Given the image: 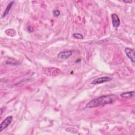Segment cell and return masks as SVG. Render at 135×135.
<instances>
[{
  "instance_id": "ba28073f",
  "label": "cell",
  "mask_w": 135,
  "mask_h": 135,
  "mask_svg": "<svg viewBox=\"0 0 135 135\" xmlns=\"http://www.w3.org/2000/svg\"><path fill=\"white\" fill-rule=\"evenodd\" d=\"M134 94V91H129V92H123L120 94V97L123 98H129L132 97Z\"/></svg>"
},
{
  "instance_id": "5b68a950",
  "label": "cell",
  "mask_w": 135,
  "mask_h": 135,
  "mask_svg": "<svg viewBox=\"0 0 135 135\" xmlns=\"http://www.w3.org/2000/svg\"><path fill=\"white\" fill-rule=\"evenodd\" d=\"M72 53L73 52L71 50L62 51L57 54V57L62 60L68 59L72 55Z\"/></svg>"
},
{
  "instance_id": "7a4b0ae2",
  "label": "cell",
  "mask_w": 135,
  "mask_h": 135,
  "mask_svg": "<svg viewBox=\"0 0 135 135\" xmlns=\"http://www.w3.org/2000/svg\"><path fill=\"white\" fill-rule=\"evenodd\" d=\"M43 72L44 74L49 76H54L59 75L61 73V70L54 67L45 68L43 69Z\"/></svg>"
},
{
  "instance_id": "4fadbf2b",
  "label": "cell",
  "mask_w": 135,
  "mask_h": 135,
  "mask_svg": "<svg viewBox=\"0 0 135 135\" xmlns=\"http://www.w3.org/2000/svg\"><path fill=\"white\" fill-rule=\"evenodd\" d=\"M123 2L125 3H131L132 2V1H123Z\"/></svg>"
},
{
  "instance_id": "5bb4252c",
  "label": "cell",
  "mask_w": 135,
  "mask_h": 135,
  "mask_svg": "<svg viewBox=\"0 0 135 135\" xmlns=\"http://www.w3.org/2000/svg\"><path fill=\"white\" fill-rule=\"evenodd\" d=\"M3 108H1V115H2V114H3Z\"/></svg>"
},
{
  "instance_id": "6da1fadb",
  "label": "cell",
  "mask_w": 135,
  "mask_h": 135,
  "mask_svg": "<svg viewBox=\"0 0 135 135\" xmlns=\"http://www.w3.org/2000/svg\"><path fill=\"white\" fill-rule=\"evenodd\" d=\"M116 100V96L114 94L102 95L90 101L85 105L87 108H95L111 104Z\"/></svg>"
},
{
  "instance_id": "277c9868",
  "label": "cell",
  "mask_w": 135,
  "mask_h": 135,
  "mask_svg": "<svg viewBox=\"0 0 135 135\" xmlns=\"http://www.w3.org/2000/svg\"><path fill=\"white\" fill-rule=\"evenodd\" d=\"M111 80H112V78L108 76H102V77H100V78L94 79V80H93L92 81L91 83L93 84H98L109 82V81H111Z\"/></svg>"
},
{
  "instance_id": "8fae6325",
  "label": "cell",
  "mask_w": 135,
  "mask_h": 135,
  "mask_svg": "<svg viewBox=\"0 0 135 135\" xmlns=\"http://www.w3.org/2000/svg\"><path fill=\"white\" fill-rule=\"evenodd\" d=\"M73 36L75 38H77V39H83V35L79 33H74L73 34Z\"/></svg>"
},
{
  "instance_id": "9c48e42d",
  "label": "cell",
  "mask_w": 135,
  "mask_h": 135,
  "mask_svg": "<svg viewBox=\"0 0 135 135\" xmlns=\"http://www.w3.org/2000/svg\"><path fill=\"white\" fill-rule=\"evenodd\" d=\"M14 2V1H12V2H10V3L8 4V5L7 6V7H6V8L5 11L4 12L3 14L2 15V18L5 17L8 14V13H9V12L10 11L11 8V7H12V5H13Z\"/></svg>"
},
{
  "instance_id": "3957f363",
  "label": "cell",
  "mask_w": 135,
  "mask_h": 135,
  "mask_svg": "<svg viewBox=\"0 0 135 135\" xmlns=\"http://www.w3.org/2000/svg\"><path fill=\"white\" fill-rule=\"evenodd\" d=\"M12 119V116H8L1 122L0 124V132H1L4 129L6 128L10 124Z\"/></svg>"
},
{
  "instance_id": "52a82bcc",
  "label": "cell",
  "mask_w": 135,
  "mask_h": 135,
  "mask_svg": "<svg viewBox=\"0 0 135 135\" xmlns=\"http://www.w3.org/2000/svg\"><path fill=\"white\" fill-rule=\"evenodd\" d=\"M111 16L113 26L116 28L119 27L120 25V20L119 16L116 14H112Z\"/></svg>"
},
{
  "instance_id": "30bf717a",
  "label": "cell",
  "mask_w": 135,
  "mask_h": 135,
  "mask_svg": "<svg viewBox=\"0 0 135 135\" xmlns=\"http://www.w3.org/2000/svg\"><path fill=\"white\" fill-rule=\"evenodd\" d=\"M5 33L7 35L11 36H14L16 34L15 31L14 29H11V28L7 29V30H6Z\"/></svg>"
},
{
  "instance_id": "7c38bea8",
  "label": "cell",
  "mask_w": 135,
  "mask_h": 135,
  "mask_svg": "<svg viewBox=\"0 0 135 135\" xmlns=\"http://www.w3.org/2000/svg\"><path fill=\"white\" fill-rule=\"evenodd\" d=\"M53 14L55 17H58L60 15V12L57 9L54 10L53 12Z\"/></svg>"
},
{
  "instance_id": "8992f818",
  "label": "cell",
  "mask_w": 135,
  "mask_h": 135,
  "mask_svg": "<svg viewBox=\"0 0 135 135\" xmlns=\"http://www.w3.org/2000/svg\"><path fill=\"white\" fill-rule=\"evenodd\" d=\"M124 52L128 56V57L131 60V61L134 63L135 61V57H134V52L133 49H130L129 47H126L124 49Z\"/></svg>"
}]
</instances>
